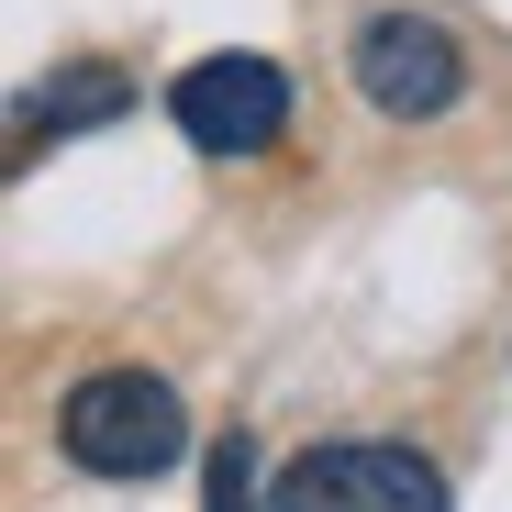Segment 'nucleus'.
I'll use <instances>...</instances> for the list:
<instances>
[{
    "label": "nucleus",
    "instance_id": "6",
    "mask_svg": "<svg viewBox=\"0 0 512 512\" xmlns=\"http://www.w3.org/2000/svg\"><path fill=\"white\" fill-rule=\"evenodd\" d=\"M201 512H268V501H256V435H223L212 446V501Z\"/></svg>",
    "mask_w": 512,
    "mask_h": 512
},
{
    "label": "nucleus",
    "instance_id": "5",
    "mask_svg": "<svg viewBox=\"0 0 512 512\" xmlns=\"http://www.w3.org/2000/svg\"><path fill=\"white\" fill-rule=\"evenodd\" d=\"M123 101H134V90H123V78H112V67H56V78H45V90L23 101V123H12V145H23V156H34L45 134L67 145V134H90V123H112Z\"/></svg>",
    "mask_w": 512,
    "mask_h": 512
},
{
    "label": "nucleus",
    "instance_id": "3",
    "mask_svg": "<svg viewBox=\"0 0 512 512\" xmlns=\"http://www.w3.org/2000/svg\"><path fill=\"white\" fill-rule=\"evenodd\" d=\"M167 123L190 134V156H268L290 134V67L201 56V67H179V90H167Z\"/></svg>",
    "mask_w": 512,
    "mask_h": 512
},
{
    "label": "nucleus",
    "instance_id": "1",
    "mask_svg": "<svg viewBox=\"0 0 512 512\" xmlns=\"http://www.w3.org/2000/svg\"><path fill=\"white\" fill-rule=\"evenodd\" d=\"M56 446L90 479H156V468L190 457V401L156 368H101V379H78L56 401Z\"/></svg>",
    "mask_w": 512,
    "mask_h": 512
},
{
    "label": "nucleus",
    "instance_id": "4",
    "mask_svg": "<svg viewBox=\"0 0 512 512\" xmlns=\"http://www.w3.org/2000/svg\"><path fill=\"white\" fill-rule=\"evenodd\" d=\"M268 512H457V501H446V468L412 446H312L279 468Z\"/></svg>",
    "mask_w": 512,
    "mask_h": 512
},
{
    "label": "nucleus",
    "instance_id": "2",
    "mask_svg": "<svg viewBox=\"0 0 512 512\" xmlns=\"http://www.w3.org/2000/svg\"><path fill=\"white\" fill-rule=\"evenodd\" d=\"M346 67H357V101L390 112V123H435V112L468 101V45L435 12H368Z\"/></svg>",
    "mask_w": 512,
    "mask_h": 512
}]
</instances>
